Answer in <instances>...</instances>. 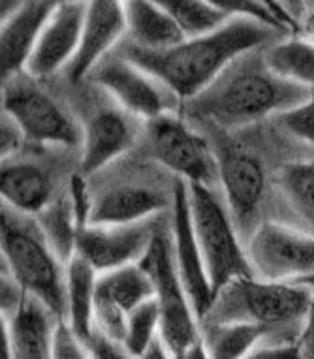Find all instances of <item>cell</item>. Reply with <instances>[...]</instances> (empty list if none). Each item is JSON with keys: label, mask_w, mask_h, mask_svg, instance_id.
I'll use <instances>...</instances> for the list:
<instances>
[{"label": "cell", "mask_w": 314, "mask_h": 359, "mask_svg": "<svg viewBox=\"0 0 314 359\" xmlns=\"http://www.w3.org/2000/svg\"><path fill=\"white\" fill-rule=\"evenodd\" d=\"M57 2L29 0L23 2L12 18L2 21L0 29V65L2 79L8 81L15 74L25 72L43 27L53 15Z\"/></svg>", "instance_id": "obj_16"}, {"label": "cell", "mask_w": 314, "mask_h": 359, "mask_svg": "<svg viewBox=\"0 0 314 359\" xmlns=\"http://www.w3.org/2000/svg\"><path fill=\"white\" fill-rule=\"evenodd\" d=\"M134 128L119 111L96 113L83 134L81 175H93L125 154L134 143Z\"/></svg>", "instance_id": "obj_18"}, {"label": "cell", "mask_w": 314, "mask_h": 359, "mask_svg": "<svg viewBox=\"0 0 314 359\" xmlns=\"http://www.w3.org/2000/svg\"><path fill=\"white\" fill-rule=\"evenodd\" d=\"M173 218H172V243L173 258L177 267L179 278L194 306L198 320L203 324L214 303L213 288L209 280L207 267L203 262L202 248L196 237L192 215H190L189 183L183 179L175 181L173 187Z\"/></svg>", "instance_id": "obj_11"}, {"label": "cell", "mask_w": 314, "mask_h": 359, "mask_svg": "<svg viewBox=\"0 0 314 359\" xmlns=\"http://www.w3.org/2000/svg\"><path fill=\"white\" fill-rule=\"evenodd\" d=\"M151 154L189 184L211 187L219 179V162L207 140L184 118L168 111L147 123Z\"/></svg>", "instance_id": "obj_8"}, {"label": "cell", "mask_w": 314, "mask_h": 359, "mask_svg": "<svg viewBox=\"0 0 314 359\" xmlns=\"http://www.w3.org/2000/svg\"><path fill=\"white\" fill-rule=\"evenodd\" d=\"M277 123L297 140L314 147V96L277 115Z\"/></svg>", "instance_id": "obj_30"}, {"label": "cell", "mask_w": 314, "mask_h": 359, "mask_svg": "<svg viewBox=\"0 0 314 359\" xmlns=\"http://www.w3.org/2000/svg\"><path fill=\"white\" fill-rule=\"evenodd\" d=\"M153 280L154 299L161 309V341L173 359H181L190 348L202 342V322L179 278L173 258L172 228L162 224L154 241L139 262Z\"/></svg>", "instance_id": "obj_6"}, {"label": "cell", "mask_w": 314, "mask_h": 359, "mask_svg": "<svg viewBox=\"0 0 314 359\" xmlns=\"http://www.w3.org/2000/svg\"><path fill=\"white\" fill-rule=\"evenodd\" d=\"M25 142V136L18 124L12 118L4 115L2 118V128H0V147H2V158H6L8 154L15 153L21 143Z\"/></svg>", "instance_id": "obj_34"}, {"label": "cell", "mask_w": 314, "mask_h": 359, "mask_svg": "<svg viewBox=\"0 0 314 359\" xmlns=\"http://www.w3.org/2000/svg\"><path fill=\"white\" fill-rule=\"evenodd\" d=\"M38 222L55 254L68 264L76 256L77 233H79V224L71 205V198H59L57 201H51V205L38 217Z\"/></svg>", "instance_id": "obj_27"}, {"label": "cell", "mask_w": 314, "mask_h": 359, "mask_svg": "<svg viewBox=\"0 0 314 359\" xmlns=\"http://www.w3.org/2000/svg\"><path fill=\"white\" fill-rule=\"evenodd\" d=\"M313 295L308 284L239 278L217 295L203 324L243 322L267 331L290 327L305 322Z\"/></svg>", "instance_id": "obj_4"}, {"label": "cell", "mask_w": 314, "mask_h": 359, "mask_svg": "<svg viewBox=\"0 0 314 359\" xmlns=\"http://www.w3.org/2000/svg\"><path fill=\"white\" fill-rule=\"evenodd\" d=\"M142 359H173V358L170 355V352L166 350V346L162 344L161 337H158V341L154 342L153 346L149 348V352L145 353Z\"/></svg>", "instance_id": "obj_36"}, {"label": "cell", "mask_w": 314, "mask_h": 359, "mask_svg": "<svg viewBox=\"0 0 314 359\" xmlns=\"http://www.w3.org/2000/svg\"><path fill=\"white\" fill-rule=\"evenodd\" d=\"M264 62L282 81L314 90V41L307 36L273 41L264 51Z\"/></svg>", "instance_id": "obj_23"}, {"label": "cell", "mask_w": 314, "mask_h": 359, "mask_svg": "<svg viewBox=\"0 0 314 359\" xmlns=\"http://www.w3.org/2000/svg\"><path fill=\"white\" fill-rule=\"evenodd\" d=\"M189 198L196 237L217 299L226 286L239 278L254 277V271L247 250L241 247L230 209L219 200L211 187L189 184Z\"/></svg>", "instance_id": "obj_5"}, {"label": "cell", "mask_w": 314, "mask_h": 359, "mask_svg": "<svg viewBox=\"0 0 314 359\" xmlns=\"http://www.w3.org/2000/svg\"><path fill=\"white\" fill-rule=\"evenodd\" d=\"M303 348V353L307 352L310 355H314V295L313 301H310V306H308L307 318L303 322V331H301V341H299Z\"/></svg>", "instance_id": "obj_35"}, {"label": "cell", "mask_w": 314, "mask_h": 359, "mask_svg": "<svg viewBox=\"0 0 314 359\" xmlns=\"http://www.w3.org/2000/svg\"><path fill=\"white\" fill-rule=\"evenodd\" d=\"M126 30L130 32L132 46L145 51H166L183 43V30L170 15L162 2L130 0L125 2Z\"/></svg>", "instance_id": "obj_21"}, {"label": "cell", "mask_w": 314, "mask_h": 359, "mask_svg": "<svg viewBox=\"0 0 314 359\" xmlns=\"http://www.w3.org/2000/svg\"><path fill=\"white\" fill-rule=\"evenodd\" d=\"M53 359H93L89 346L76 335L68 322L55 324Z\"/></svg>", "instance_id": "obj_31"}, {"label": "cell", "mask_w": 314, "mask_h": 359, "mask_svg": "<svg viewBox=\"0 0 314 359\" xmlns=\"http://www.w3.org/2000/svg\"><path fill=\"white\" fill-rule=\"evenodd\" d=\"M126 32L125 2L115 0H96L87 2V19H85L83 36L77 49L76 59L66 68L68 79L79 83L106 60L123 34Z\"/></svg>", "instance_id": "obj_15"}, {"label": "cell", "mask_w": 314, "mask_h": 359, "mask_svg": "<svg viewBox=\"0 0 314 359\" xmlns=\"http://www.w3.org/2000/svg\"><path fill=\"white\" fill-rule=\"evenodd\" d=\"M313 96V90L273 76L264 62V53L252 51L235 60L190 104L194 113L220 126H241L279 115Z\"/></svg>", "instance_id": "obj_2"}, {"label": "cell", "mask_w": 314, "mask_h": 359, "mask_svg": "<svg viewBox=\"0 0 314 359\" xmlns=\"http://www.w3.org/2000/svg\"><path fill=\"white\" fill-rule=\"evenodd\" d=\"M256 278L307 284L314 280V236L280 222H264L247 247Z\"/></svg>", "instance_id": "obj_7"}, {"label": "cell", "mask_w": 314, "mask_h": 359, "mask_svg": "<svg viewBox=\"0 0 314 359\" xmlns=\"http://www.w3.org/2000/svg\"><path fill=\"white\" fill-rule=\"evenodd\" d=\"M98 271L81 256L66 264V322L79 339L87 341L95 331V299Z\"/></svg>", "instance_id": "obj_22"}, {"label": "cell", "mask_w": 314, "mask_h": 359, "mask_svg": "<svg viewBox=\"0 0 314 359\" xmlns=\"http://www.w3.org/2000/svg\"><path fill=\"white\" fill-rule=\"evenodd\" d=\"M162 228L158 218L128 226H85L79 230L76 254L95 267L98 275L139 264Z\"/></svg>", "instance_id": "obj_10"}, {"label": "cell", "mask_w": 314, "mask_h": 359, "mask_svg": "<svg viewBox=\"0 0 314 359\" xmlns=\"http://www.w3.org/2000/svg\"><path fill=\"white\" fill-rule=\"evenodd\" d=\"M217 162L226 205L233 220L247 222L258 212L266 194V170L261 160L249 147L226 140L219 147Z\"/></svg>", "instance_id": "obj_12"}, {"label": "cell", "mask_w": 314, "mask_h": 359, "mask_svg": "<svg viewBox=\"0 0 314 359\" xmlns=\"http://www.w3.org/2000/svg\"><path fill=\"white\" fill-rule=\"evenodd\" d=\"M87 19V2H57L25 72L30 77H49L76 59Z\"/></svg>", "instance_id": "obj_14"}, {"label": "cell", "mask_w": 314, "mask_h": 359, "mask_svg": "<svg viewBox=\"0 0 314 359\" xmlns=\"http://www.w3.org/2000/svg\"><path fill=\"white\" fill-rule=\"evenodd\" d=\"M2 258L12 280L25 294L48 309L57 322H66V267L40 226L12 209H2Z\"/></svg>", "instance_id": "obj_3"}, {"label": "cell", "mask_w": 314, "mask_h": 359, "mask_svg": "<svg viewBox=\"0 0 314 359\" xmlns=\"http://www.w3.org/2000/svg\"><path fill=\"white\" fill-rule=\"evenodd\" d=\"M168 207L166 196L147 187H117L93 201L89 226H128L154 218Z\"/></svg>", "instance_id": "obj_19"}, {"label": "cell", "mask_w": 314, "mask_h": 359, "mask_svg": "<svg viewBox=\"0 0 314 359\" xmlns=\"http://www.w3.org/2000/svg\"><path fill=\"white\" fill-rule=\"evenodd\" d=\"M245 359H303V348L299 342H269L260 344Z\"/></svg>", "instance_id": "obj_33"}, {"label": "cell", "mask_w": 314, "mask_h": 359, "mask_svg": "<svg viewBox=\"0 0 314 359\" xmlns=\"http://www.w3.org/2000/svg\"><path fill=\"white\" fill-rule=\"evenodd\" d=\"M158 337H161V309H158V301L153 297L128 314L123 344L132 355L142 359L149 352V348L158 341Z\"/></svg>", "instance_id": "obj_29"}, {"label": "cell", "mask_w": 314, "mask_h": 359, "mask_svg": "<svg viewBox=\"0 0 314 359\" xmlns=\"http://www.w3.org/2000/svg\"><path fill=\"white\" fill-rule=\"evenodd\" d=\"M85 344L89 346L93 359H139L132 355L125 348V344L111 341L109 337H106L98 330L93 331V335L85 341Z\"/></svg>", "instance_id": "obj_32"}, {"label": "cell", "mask_w": 314, "mask_h": 359, "mask_svg": "<svg viewBox=\"0 0 314 359\" xmlns=\"http://www.w3.org/2000/svg\"><path fill=\"white\" fill-rule=\"evenodd\" d=\"M4 322L13 359H53L57 320L40 301L25 294L10 320L4 318Z\"/></svg>", "instance_id": "obj_17"}, {"label": "cell", "mask_w": 314, "mask_h": 359, "mask_svg": "<svg viewBox=\"0 0 314 359\" xmlns=\"http://www.w3.org/2000/svg\"><path fill=\"white\" fill-rule=\"evenodd\" d=\"M153 297V280L139 264L102 273L96 283V299L111 303L125 314H130L136 306Z\"/></svg>", "instance_id": "obj_24"}, {"label": "cell", "mask_w": 314, "mask_h": 359, "mask_svg": "<svg viewBox=\"0 0 314 359\" xmlns=\"http://www.w3.org/2000/svg\"><path fill=\"white\" fill-rule=\"evenodd\" d=\"M90 77L96 85L106 88L126 111L147 118V123L172 111L164 93L166 87L126 57L106 59Z\"/></svg>", "instance_id": "obj_13"}, {"label": "cell", "mask_w": 314, "mask_h": 359, "mask_svg": "<svg viewBox=\"0 0 314 359\" xmlns=\"http://www.w3.org/2000/svg\"><path fill=\"white\" fill-rule=\"evenodd\" d=\"M0 194L13 212L23 217H40L51 205L53 184L48 173L38 165L29 162H4L0 173Z\"/></svg>", "instance_id": "obj_20"}, {"label": "cell", "mask_w": 314, "mask_h": 359, "mask_svg": "<svg viewBox=\"0 0 314 359\" xmlns=\"http://www.w3.org/2000/svg\"><path fill=\"white\" fill-rule=\"evenodd\" d=\"M277 184L292 209L314 226V160L282 165L277 173Z\"/></svg>", "instance_id": "obj_28"}, {"label": "cell", "mask_w": 314, "mask_h": 359, "mask_svg": "<svg viewBox=\"0 0 314 359\" xmlns=\"http://www.w3.org/2000/svg\"><path fill=\"white\" fill-rule=\"evenodd\" d=\"M307 38L308 40L314 41V13L313 18L308 19V25H307Z\"/></svg>", "instance_id": "obj_39"}, {"label": "cell", "mask_w": 314, "mask_h": 359, "mask_svg": "<svg viewBox=\"0 0 314 359\" xmlns=\"http://www.w3.org/2000/svg\"><path fill=\"white\" fill-rule=\"evenodd\" d=\"M269 331L254 324H202V341L209 359H245L267 339Z\"/></svg>", "instance_id": "obj_25"}, {"label": "cell", "mask_w": 314, "mask_h": 359, "mask_svg": "<svg viewBox=\"0 0 314 359\" xmlns=\"http://www.w3.org/2000/svg\"><path fill=\"white\" fill-rule=\"evenodd\" d=\"M181 359H209L207 350H205V346H203V341L198 342L194 348H190L189 352L184 353Z\"/></svg>", "instance_id": "obj_38"}, {"label": "cell", "mask_w": 314, "mask_h": 359, "mask_svg": "<svg viewBox=\"0 0 314 359\" xmlns=\"http://www.w3.org/2000/svg\"><path fill=\"white\" fill-rule=\"evenodd\" d=\"M0 359H13L12 350H10V341H8L6 322H4V318H2V324H0Z\"/></svg>", "instance_id": "obj_37"}, {"label": "cell", "mask_w": 314, "mask_h": 359, "mask_svg": "<svg viewBox=\"0 0 314 359\" xmlns=\"http://www.w3.org/2000/svg\"><path fill=\"white\" fill-rule=\"evenodd\" d=\"M275 30L245 18H233L222 29L192 38L166 51H145L136 46L125 57L183 100L205 93L235 60L258 51L275 38Z\"/></svg>", "instance_id": "obj_1"}, {"label": "cell", "mask_w": 314, "mask_h": 359, "mask_svg": "<svg viewBox=\"0 0 314 359\" xmlns=\"http://www.w3.org/2000/svg\"><path fill=\"white\" fill-rule=\"evenodd\" d=\"M162 6L175 19L186 40L211 34L233 19L219 2L211 0H164Z\"/></svg>", "instance_id": "obj_26"}, {"label": "cell", "mask_w": 314, "mask_h": 359, "mask_svg": "<svg viewBox=\"0 0 314 359\" xmlns=\"http://www.w3.org/2000/svg\"><path fill=\"white\" fill-rule=\"evenodd\" d=\"M4 115L23 132L25 140L46 145H83V132L76 118L42 88L30 83H12L4 88Z\"/></svg>", "instance_id": "obj_9"}]
</instances>
